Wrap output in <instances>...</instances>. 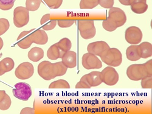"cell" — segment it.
Returning a JSON list of instances; mask_svg holds the SVG:
<instances>
[{
	"label": "cell",
	"mask_w": 152,
	"mask_h": 114,
	"mask_svg": "<svg viewBox=\"0 0 152 114\" xmlns=\"http://www.w3.org/2000/svg\"><path fill=\"white\" fill-rule=\"evenodd\" d=\"M61 62L68 68H74L77 66V54L73 51H68L61 57Z\"/></svg>",
	"instance_id": "15"
},
{
	"label": "cell",
	"mask_w": 152,
	"mask_h": 114,
	"mask_svg": "<svg viewBox=\"0 0 152 114\" xmlns=\"http://www.w3.org/2000/svg\"><path fill=\"white\" fill-rule=\"evenodd\" d=\"M46 4L53 9H58L63 3V0H43Z\"/></svg>",
	"instance_id": "32"
},
{
	"label": "cell",
	"mask_w": 152,
	"mask_h": 114,
	"mask_svg": "<svg viewBox=\"0 0 152 114\" xmlns=\"http://www.w3.org/2000/svg\"><path fill=\"white\" fill-rule=\"evenodd\" d=\"M21 114H34L35 113V110L34 108L26 107L23 108L21 112Z\"/></svg>",
	"instance_id": "37"
},
{
	"label": "cell",
	"mask_w": 152,
	"mask_h": 114,
	"mask_svg": "<svg viewBox=\"0 0 152 114\" xmlns=\"http://www.w3.org/2000/svg\"><path fill=\"white\" fill-rule=\"evenodd\" d=\"M12 93L17 99L28 101L32 96V90L29 84L26 82H18L14 85Z\"/></svg>",
	"instance_id": "7"
},
{
	"label": "cell",
	"mask_w": 152,
	"mask_h": 114,
	"mask_svg": "<svg viewBox=\"0 0 152 114\" xmlns=\"http://www.w3.org/2000/svg\"><path fill=\"white\" fill-rule=\"evenodd\" d=\"M100 78L105 84L113 86L116 85L119 79L118 71L113 67H107L100 72Z\"/></svg>",
	"instance_id": "8"
},
{
	"label": "cell",
	"mask_w": 152,
	"mask_h": 114,
	"mask_svg": "<svg viewBox=\"0 0 152 114\" xmlns=\"http://www.w3.org/2000/svg\"><path fill=\"white\" fill-rule=\"evenodd\" d=\"M141 87L143 88H152V76H148L142 78L141 80Z\"/></svg>",
	"instance_id": "35"
},
{
	"label": "cell",
	"mask_w": 152,
	"mask_h": 114,
	"mask_svg": "<svg viewBox=\"0 0 152 114\" xmlns=\"http://www.w3.org/2000/svg\"><path fill=\"white\" fill-rule=\"evenodd\" d=\"M100 57L105 64L113 67H119L122 62V54L120 50L116 48H110Z\"/></svg>",
	"instance_id": "3"
},
{
	"label": "cell",
	"mask_w": 152,
	"mask_h": 114,
	"mask_svg": "<svg viewBox=\"0 0 152 114\" xmlns=\"http://www.w3.org/2000/svg\"><path fill=\"white\" fill-rule=\"evenodd\" d=\"M126 15L125 12L119 7H113L108 11V17L103 21L102 26L108 32L115 31L126 22Z\"/></svg>",
	"instance_id": "1"
},
{
	"label": "cell",
	"mask_w": 152,
	"mask_h": 114,
	"mask_svg": "<svg viewBox=\"0 0 152 114\" xmlns=\"http://www.w3.org/2000/svg\"><path fill=\"white\" fill-rule=\"evenodd\" d=\"M126 76L134 81H141L148 76H152V59L142 64H132L126 69Z\"/></svg>",
	"instance_id": "2"
},
{
	"label": "cell",
	"mask_w": 152,
	"mask_h": 114,
	"mask_svg": "<svg viewBox=\"0 0 152 114\" xmlns=\"http://www.w3.org/2000/svg\"><path fill=\"white\" fill-rule=\"evenodd\" d=\"M42 4V0H26V7L29 11L34 12L39 9Z\"/></svg>",
	"instance_id": "28"
},
{
	"label": "cell",
	"mask_w": 152,
	"mask_h": 114,
	"mask_svg": "<svg viewBox=\"0 0 152 114\" xmlns=\"http://www.w3.org/2000/svg\"><path fill=\"white\" fill-rule=\"evenodd\" d=\"M31 37L33 43L37 45H45L48 42V36L43 29H32Z\"/></svg>",
	"instance_id": "14"
},
{
	"label": "cell",
	"mask_w": 152,
	"mask_h": 114,
	"mask_svg": "<svg viewBox=\"0 0 152 114\" xmlns=\"http://www.w3.org/2000/svg\"><path fill=\"white\" fill-rule=\"evenodd\" d=\"M86 77L88 83L91 87L99 86L102 83V81L100 78V71H94L90 72V73L86 74Z\"/></svg>",
	"instance_id": "20"
},
{
	"label": "cell",
	"mask_w": 152,
	"mask_h": 114,
	"mask_svg": "<svg viewBox=\"0 0 152 114\" xmlns=\"http://www.w3.org/2000/svg\"><path fill=\"white\" fill-rule=\"evenodd\" d=\"M12 104L10 97L5 90H0V110H6L10 108Z\"/></svg>",
	"instance_id": "24"
},
{
	"label": "cell",
	"mask_w": 152,
	"mask_h": 114,
	"mask_svg": "<svg viewBox=\"0 0 152 114\" xmlns=\"http://www.w3.org/2000/svg\"><path fill=\"white\" fill-rule=\"evenodd\" d=\"M15 62L10 57H5L0 61V71L1 76L9 72L14 68Z\"/></svg>",
	"instance_id": "19"
},
{
	"label": "cell",
	"mask_w": 152,
	"mask_h": 114,
	"mask_svg": "<svg viewBox=\"0 0 152 114\" xmlns=\"http://www.w3.org/2000/svg\"><path fill=\"white\" fill-rule=\"evenodd\" d=\"M32 29L31 31H24L21 32L17 38L18 46L23 49L29 48L33 43L31 37Z\"/></svg>",
	"instance_id": "13"
},
{
	"label": "cell",
	"mask_w": 152,
	"mask_h": 114,
	"mask_svg": "<svg viewBox=\"0 0 152 114\" xmlns=\"http://www.w3.org/2000/svg\"><path fill=\"white\" fill-rule=\"evenodd\" d=\"M75 88H90L91 87L90 85L88 83L86 77V74L83 76L81 78L80 80L75 85Z\"/></svg>",
	"instance_id": "33"
},
{
	"label": "cell",
	"mask_w": 152,
	"mask_h": 114,
	"mask_svg": "<svg viewBox=\"0 0 152 114\" xmlns=\"http://www.w3.org/2000/svg\"><path fill=\"white\" fill-rule=\"evenodd\" d=\"M126 56L130 61H137L141 58L138 52L137 45H132L126 50Z\"/></svg>",
	"instance_id": "23"
},
{
	"label": "cell",
	"mask_w": 152,
	"mask_h": 114,
	"mask_svg": "<svg viewBox=\"0 0 152 114\" xmlns=\"http://www.w3.org/2000/svg\"><path fill=\"white\" fill-rule=\"evenodd\" d=\"M40 24L44 31H50L54 29L57 24V21L50 19V15L46 14L44 15L40 20Z\"/></svg>",
	"instance_id": "18"
},
{
	"label": "cell",
	"mask_w": 152,
	"mask_h": 114,
	"mask_svg": "<svg viewBox=\"0 0 152 114\" xmlns=\"http://www.w3.org/2000/svg\"><path fill=\"white\" fill-rule=\"evenodd\" d=\"M82 64L86 70L100 69L102 67V61L98 58V56L90 53L83 54L82 59Z\"/></svg>",
	"instance_id": "11"
},
{
	"label": "cell",
	"mask_w": 152,
	"mask_h": 114,
	"mask_svg": "<svg viewBox=\"0 0 152 114\" xmlns=\"http://www.w3.org/2000/svg\"><path fill=\"white\" fill-rule=\"evenodd\" d=\"M54 64L56 68L57 76H63L66 74L68 68L61 61L54 63Z\"/></svg>",
	"instance_id": "29"
},
{
	"label": "cell",
	"mask_w": 152,
	"mask_h": 114,
	"mask_svg": "<svg viewBox=\"0 0 152 114\" xmlns=\"http://www.w3.org/2000/svg\"><path fill=\"white\" fill-rule=\"evenodd\" d=\"M70 85L64 79H58L50 83L49 88H69Z\"/></svg>",
	"instance_id": "27"
},
{
	"label": "cell",
	"mask_w": 152,
	"mask_h": 114,
	"mask_svg": "<svg viewBox=\"0 0 152 114\" xmlns=\"http://www.w3.org/2000/svg\"><path fill=\"white\" fill-rule=\"evenodd\" d=\"M4 46V42H3V40L2 39L1 37H0V51L1 50V49L3 48Z\"/></svg>",
	"instance_id": "39"
},
{
	"label": "cell",
	"mask_w": 152,
	"mask_h": 114,
	"mask_svg": "<svg viewBox=\"0 0 152 114\" xmlns=\"http://www.w3.org/2000/svg\"><path fill=\"white\" fill-rule=\"evenodd\" d=\"M28 56L32 62H39L44 57V51L41 48L34 47L28 52Z\"/></svg>",
	"instance_id": "22"
},
{
	"label": "cell",
	"mask_w": 152,
	"mask_h": 114,
	"mask_svg": "<svg viewBox=\"0 0 152 114\" xmlns=\"http://www.w3.org/2000/svg\"><path fill=\"white\" fill-rule=\"evenodd\" d=\"M138 52L141 58L147 59L152 56V44L148 42H144L137 45Z\"/></svg>",
	"instance_id": "17"
},
{
	"label": "cell",
	"mask_w": 152,
	"mask_h": 114,
	"mask_svg": "<svg viewBox=\"0 0 152 114\" xmlns=\"http://www.w3.org/2000/svg\"><path fill=\"white\" fill-rule=\"evenodd\" d=\"M99 5V0H81L80 8L81 9H92Z\"/></svg>",
	"instance_id": "26"
},
{
	"label": "cell",
	"mask_w": 152,
	"mask_h": 114,
	"mask_svg": "<svg viewBox=\"0 0 152 114\" xmlns=\"http://www.w3.org/2000/svg\"><path fill=\"white\" fill-rule=\"evenodd\" d=\"M130 6L132 12L137 14L145 13L148 7L146 0H131Z\"/></svg>",
	"instance_id": "16"
},
{
	"label": "cell",
	"mask_w": 152,
	"mask_h": 114,
	"mask_svg": "<svg viewBox=\"0 0 152 114\" xmlns=\"http://www.w3.org/2000/svg\"><path fill=\"white\" fill-rule=\"evenodd\" d=\"M75 22V21L74 20H58L57 21V24L60 28H66L72 26Z\"/></svg>",
	"instance_id": "34"
},
{
	"label": "cell",
	"mask_w": 152,
	"mask_h": 114,
	"mask_svg": "<svg viewBox=\"0 0 152 114\" xmlns=\"http://www.w3.org/2000/svg\"><path fill=\"white\" fill-rule=\"evenodd\" d=\"M10 28V23L8 20L4 18H0V36L6 33Z\"/></svg>",
	"instance_id": "31"
},
{
	"label": "cell",
	"mask_w": 152,
	"mask_h": 114,
	"mask_svg": "<svg viewBox=\"0 0 152 114\" xmlns=\"http://www.w3.org/2000/svg\"><path fill=\"white\" fill-rule=\"evenodd\" d=\"M58 47L63 53H66L70 51L72 47V42L68 38H63L58 42L56 43Z\"/></svg>",
	"instance_id": "25"
},
{
	"label": "cell",
	"mask_w": 152,
	"mask_h": 114,
	"mask_svg": "<svg viewBox=\"0 0 152 114\" xmlns=\"http://www.w3.org/2000/svg\"><path fill=\"white\" fill-rule=\"evenodd\" d=\"M64 53L62 52L56 43L50 46L47 51V57L52 60L61 58Z\"/></svg>",
	"instance_id": "21"
},
{
	"label": "cell",
	"mask_w": 152,
	"mask_h": 114,
	"mask_svg": "<svg viewBox=\"0 0 152 114\" xmlns=\"http://www.w3.org/2000/svg\"><path fill=\"white\" fill-rule=\"evenodd\" d=\"M38 74L46 81H50L57 77L54 64L47 60L40 62L37 68Z\"/></svg>",
	"instance_id": "4"
},
{
	"label": "cell",
	"mask_w": 152,
	"mask_h": 114,
	"mask_svg": "<svg viewBox=\"0 0 152 114\" xmlns=\"http://www.w3.org/2000/svg\"><path fill=\"white\" fill-rule=\"evenodd\" d=\"M109 45L105 41H97L90 43L87 46L88 53L100 56L105 51L110 48Z\"/></svg>",
	"instance_id": "12"
},
{
	"label": "cell",
	"mask_w": 152,
	"mask_h": 114,
	"mask_svg": "<svg viewBox=\"0 0 152 114\" xmlns=\"http://www.w3.org/2000/svg\"><path fill=\"white\" fill-rule=\"evenodd\" d=\"M34 73V67L30 62H24L20 64L15 71V76L21 80L31 78Z\"/></svg>",
	"instance_id": "9"
},
{
	"label": "cell",
	"mask_w": 152,
	"mask_h": 114,
	"mask_svg": "<svg viewBox=\"0 0 152 114\" xmlns=\"http://www.w3.org/2000/svg\"><path fill=\"white\" fill-rule=\"evenodd\" d=\"M131 0H119V3L124 6H130Z\"/></svg>",
	"instance_id": "38"
},
{
	"label": "cell",
	"mask_w": 152,
	"mask_h": 114,
	"mask_svg": "<svg viewBox=\"0 0 152 114\" xmlns=\"http://www.w3.org/2000/svg\"><path fill=\"white\" fill-rule=\"evenodd\" d=\"M16 0H0V9L9 10L14 7Z\"/></svg>",
	"instance_id": "30"
},
{
	"label": "cell",
	"mask_w": 152,
	"mask_h": 114,
	"mask_svg": "<svg viewBox=\"0 0 152 114\" xmlns=\"http://www.w3.org/2000/svg\"><path fill=\"white\" fill-rule=\"evenodd\" d=\"M29 19V11L25 7L18 6L14 9L13 21L17 28H20L26 26Z\"/></svg>",
	"instance_id": "6"
},
{
	"label": "cell",
	"mask_w": 152,
	"mask_h": 114,
	"mask_svg": "<svg viewBox=\"0 0 152 114\" xmlns=\"http://www.w3.org/2000/svg\"><path fill=\"white\" fill-rule=\"evenodd\" d=\"M78 28L80 36L85 40L91 39L96 35V29L92 20H79Z\"/></svg>",
	"instance_id": "5"
},
{
	"label": "cell",
	"mask_w": 152,
	"mask_h": 114,
	"mask_svg": "<svg viewBox=\"0 0 152 114\" xmlns=\"http://www.w3.org/2000/svg\"><path fill=\"white\" fill-rule=\"evenodd\" d=\"M0 76H1V71H0Z\"/></svg>",
	"instance_id": "40"
},
{
	"label": "cell",
	"mask_w": 152,
	"mask_h": 114,
	"mask_svg": "<svg viewBox=\"0 0 152 114\" xmlns=\"http://www.w3.org/2000/svg\"><path fill=\"white\" fill-rule=\"evenodd\" d=\"M115 0H99V5L105 9H110L113 7Z\"/></svg>",
	"instance_id": "36"
},
{
	"label": "cell",
	"mask_w": 152,
	"mask_h": 114,
	"mask_svg": "<svg viewBox=\"0 0 152 114\" xmlns=\"http://www.w3.org/2000/svg\"><path fill=\"white\" fill-rule=\"evenodd\" d=\"M142 31L136 26H130L125 31V40L129 44H139L142 40Z\"/></svg>",
	"instance_id": "10"
},
{
	"label": "cell",
	"mask_w": 152,
	"mask_h": 114,
	"mask_svg": "<svg viewBox=\"0 0 152 114\" xmlns=\"http://www.w3.org/2000/svg\"><path fill=\"white\" fill-rule=\"evenodd\" d=\"M146 1H147V0H146Z\"/></svg>",
	"instance_id": "41"
}]
</instances>
